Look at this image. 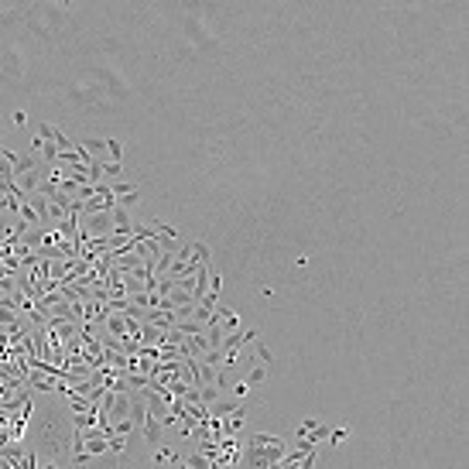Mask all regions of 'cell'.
I'll list each match as a JSON object with an SVG mask.
<instances>
[{"mask_svg":"<svg viewBox=\"0 0 469 469\" xmlns=\"http://www.w3.org/2000/svg\"><path fill=\"white\" fill-rule=\"evenodd\" d=\"M144 435H147V438H151V442H158V435H161V432H158V425H154V421H151V425H147V428H144Z\"/></svg>","mask_w":469,"mask_h":469,"instance_id":"cell-2","label":"cell"},{"mask_svg":"<svg viewBox=\"0 0 469 469\" xmlns=\"http://www.w3.org/2000/svg\"><path fill=\"white\" fill-rule=\"evenodd\" d=\"M41 469H55V466H41Z\"/></svg>","mask_w":469,"mask_h":469,"instance_id":"cell-4","label":"cell"},{"mask_svg":"<svg viewBox=\"0 0 469 469\" xmlns=\"http://www.w3.org/2000/svg\"><path fill=\"white\" fill-rule=\"evenodd\" d=\"M120 171H124V168H120V161H113V165H106V175H110V178H117Z\"/></svg>","mask_w":469,"mask_h":469,"instance_id":"cell-3","label":"cell"},{"mask_svg":"<svg viewBox=\"0 0 469 469\" xmlns=\"http://www.w3.org/2000/svg\"><path fill=\"white\" fill-rule=\"evenodd\" d=\"M106 230H110V216H106V212L93 216V233H106Z\"/></svg>","mask_w":469,"mask_h":469,"instance_id":"cell-1","label":"cell"}]
</instances>
